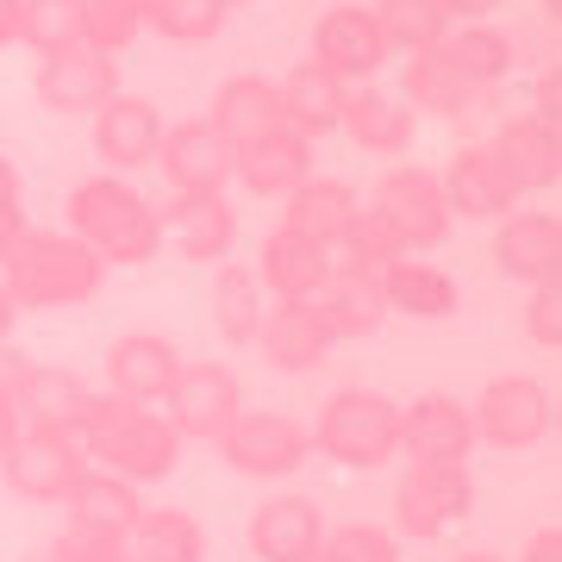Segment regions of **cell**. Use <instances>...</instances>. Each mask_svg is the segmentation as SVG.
Wrapping results in <instances>:
<instances>
[{"instance_id":"1","label":"cell","mask_w":562,"mask_h":562,"mask_svg":"<svg viewBox=\"0 0 562 562\" xmlns=\"http://www.w3.org/2000/svg\"><path fill=\"white\" fill-rule=\"evenodd\" d=\"M76 443L94 469L125 475L132 487H157L181 469V438L169 431V419L157 406H125L113 394H88Z\"/></svg>"},{"instance_id":"18","label":"cell","mask_w":562,"mask_h":562,"mask_svg":"<svg viewBox=\"0 0 562 562\" xmlns=\"http://www.w3.org/2000/svg\"><path fill=\"white\" fill-rule=\"evenodd\" d=\"M313 176V138H301L294 125H269L250 144H238V162H232V181L257 201H281L288 188H301Z\"/></svg>"},{"instance_id":"35","label":"cell","mask_w":562,"mask_h":562,"mask_svg":"<svg viewBox=\"0 0 562 562\" xmlns=\"http://www.w3.org/2000/svg\"><path fill=\"white\" fill-rule=\"evenodd\" d=\"M313 313H319L325 338L331 344H362L382 331V294H375V281H325L319 294H313Z\"/></svg>"},{"instance_id":"26","label":"cell","mask_w":562,"mask_h":562,"mask_svg":"<svg viewBox=\"0 0 562 562\" xmlns=\"http://www.w3.org/2000/svg\"><path fill=\"white\" fill-rule=\"evenodd\" d=\"M344 101H350V88H344L331 69H319L313 57L294 63V69L276 81V113H281V125H294V132H301V138H313V144H319L325 132H338Z\"/></svg>"},{"instance_id":"2","label":"cell","mask_w":562,"mask_h":562,"mask_svg":"<svg viewBox=\"0 0 562 562\" xmlns=\"http://www.w3.org/2000/svg\"><path fill=\"white\" fill-rule=\"evenodd\" d=\"M63 213H69V238H81L106 269H113V262L144 269V262L162 257V206L144 201L125 176L76 181L69 201H63Z\"/></svg>"},{"instance_id":"29","label":"cell","mask_w":562,"mask_h":562,"mask_svg":"<svg viewBox=\"0 0 562 562\" xmlns=\"http://www.w3.org/2000/svg\"><path fill=\"white\" fill-rule=\"evenodd\" d=\"M357 213H362L357 188H350L344 176H319V169H313L301 188H288V194H281V220L276 225H288V232H301V238L325 244V238H338Z\"/></svg>"},{"instance_id":"39","label":"cell","mask_w":562,"mask_h":562,"mask_svg":"<svg viewBox=\"0 0 562 562\" xmlns=\"http://www.w3.org/2000/svg\"><path fill=\"white\" fill-rule=\"evenodd\" d=\"M144 32H162L169 44H213L225 32V7L220 0H150Z\"/></svg>"},{"instance_id":"51","label":"cell","mask_w":562,"mask_h":562,"mask_svg":"<svg viewBox=\"0 0 562 562\" xmlns=\"http://www.w3.org/2000/svg\"><path fill=\"white\" fill-rule=\"evenodd\" d=\"M13 325H20V306L7 301V288H0V344H13Z\"/></svg>"},{"instance_id":"42","label":"cell","mask_w":562,"mask_h":562,"mask_svg":"<svg viewBox=\"0 0 562 562\" xmlns=\"http://www.w3.org/2000/svg\"><path fill=\"white\" fill-rule=\"evenodd\" d=\"M44 550H50V562H125L120 531H94V525H69V519H63V531Z\"/></svg>"},{"instance_id":"12","label":"cell","mask_w":562,"mask_h":562,"mask_svg":"<svg viewBox=\"0 0 562 562\" xmlns=\"http://www.w3.org/2000/svg\"><path fill=\"white\" fill-rule=\"evenodd\" d=\"M313 63L331 69L344 88H362V81L382 76V63H394V57H387L375 13L362 0H338V7H325L313 20Z\"/></svg>"},{"instance_id":"27","label":"cell","mask_w":562,"mask_h":562,"mask_svg":"<svg viewBox=\"0 0 562 562\" xmlns=\"http://www.w3.org/2000/svg\"><path fill=\"white\" fill-rule=\"evenodd\" d=\"M88 394H94V387L81 382L76 369L32 357V369H25L20 394H13V413H20V425H38V431H69V438H76Z\"/></svg>"},{"instance_id":"9","label":"cell","mask_w":562,"mask_h":562,"mask_svg":"<svg viewBox=\"0 0 562 562\" xmlns=\"http://www.w3.org/2000/svg\"><path fill=\"white\" fill-rule=\"evenodd\" d=\"M244 382L225 369V362H181L176 369V387L162 394V419L181 443H213L225 425L244 413Z\"/></svg>"},{"instance_id":"7","label":"cell","mask_w":562,"mask_h":562,"mask_svg":"<svg viewBox=\"0 0 562 562\" xmlns=\"http://www.w3.org/2000/svg\"><path fill=\"white\" fill-rule=\"evenodd\" d=\"M469 513H475L469 462H406V475L394 482V519H401L406 538H419V543H438Z\"/></svg>"},{"instance_id":"48","label":"cell","mask_w":562,"mask_h":562,"mask_svg":"<svg viewBox=\"0 0 562 562\" xmlns=\"http://www.w3.org/2000/svg\"><path fill=\"white\" fill-rule=\"evenodd\" d=\"M20 44V0H0V50Z\"/></svg>"},{"instance_id":"49","label":"cell","mask_w":562,"mask_h":562,"mask_svg":"<svg viewBox=\"0 0 562 562\" xmlns=\"http://www.w3.org/2000/svg\"><path fill=\"white\" fill-rule=\"evenodd\" d=\"M13 443H20V413L0 401V462H7V450H13Z\"/></svg>"},{"instance_id":"41","label":"cell","mask_w":562,"mask_h":562,"mask_svg":"<svg viewBox=\"0 0 562 562\" xmlns=\"http://www.w3.org/2000/svg\"><path fill=\"white\" fill-rule=\"evenodd\" d=\"M325 550L338 562H401V538L375 519H344L325 531Z\"/></svg>"},{"instance_id":"16","label":"cell","mask_w":562,"mask_h":562,"mask_svg":"<svg viewBox=\"0 0 562 562\" xmlns=\"http://www.w3.org/2000/svg\"><path fill=\"white\" fill-rule=\"evenodd\" d=\"M113 94H120V57H106L94 44H69V50L38 57V101L50 113H94Z\"/></svg>"},{"instance_id":"28","label":"cell","mask_w":562,"mask_h":562,"mask_svg":"<svg viewBox=\"0 0 562 562\" xmlns=\"http://www.w3.org/2000/svg\"><path fill=\"white\" fill-rule=\"evenodd\" d=\"M250 276L262 281L269 301H313L325 288V269H319V244L288 232V225H269V238L257 244V262Z\"/></svg>"},{"instance_id":"4","label":"cell","mask_w":562,"mask_h":562,"mask_svg":"<svg viewBox=\"0 0 562 562\" xmlns=\"http://www.w3.org/2000/svg\"><path fill=\"white\" fill-rule=\"evenodd\" d=\"M306 438L331 469L369 475L401 457V401H387L382 387H338V394H325Z\"/></svg>"},{"instance_id":"50","label":"cell","mask_w":562,"mask_h":562,"mask_svg":"<svg viewBox=\"0 0 562 562\" xmlns=\"http://www.w3.org/2000/svg\"><path fill=\"white\" fill-rule=\"evenodd\" d=\"M20 201V169H13V157H0V206Z\"/></svg>"},{"instance_id":"3","label":"cell","mask_w":562,"mask_h":562,"mask_svg":"<svg viewBox=\"0 0 562 562\" xmlns=\"http://www.w3.org/2000/svg\"><path fill=\"white\" fill-rule=\"evenodd\" d=\"M106 281V262L88 250L81 238L69 232H25L7 262H0V288L20 313H63V306H81L94 301Z\"/></svg>"},{"instance_id":"57","label":"cell","mask_w":562,"mask_h":562,"mask_svg":"<svg viewBox=\"0 0 562 562\" xmlns=\"http://www.w3.org/2000/svg\"><path fill=\"white\" fill-rule=\"evenodd\" d=\"M125 562H138V557H132V550H125Z\"/></svg>"},{"instance_id":"5","label":"cell","mask_w":562,"mask_h":562,"mask_svg":"<svg viewBox=\"0 0 562 562\" xmlns=\"http://www.w3.org/2000/svg\"><path fill=\"white\" fill-rule=\"evenodd\" d=\"M362 206L387 225V238L401 244L406 257H431L457 232L450 201H443V188H438V169H425V162H387Z\"/></svg>"},{"instance_id":"38","label":"cell","mask_w":562,"mask_h":562,"mask_svg":"<svg viewBox=\"0 0 562 562\" xmlns=\"http://www.w3.org/2000/svg\"><path fill=\"white\" fill-rule=\"evenodd\" d=\"M144 20H150V0H81V44L120 57L138 44Z\"/></svg>"},{"instance_id":"40","label":"cell","mask_w":562,"mask_h":562,"mask_svg":"<svg viewBox=\"0 0 562 562\" xmlns=\"http://www.w3.org/2000/svg\"><path fill=\"white\" fill-rule=\"evenodd\" d=\"M20 44L38 57L81 44V0H20Z\"/></svg>"},{"instance_id":"10","label":"cell","mask_w":562,"mask_h":562,"mask_svg":"<svg viewBox=\"0 0 562 562\" xmlns=\"http://www.w3.org/2000/svg\"><path fill=\"white\" fill-rule=\"evenodd\" d=\"M81 443L69 431H38V425H20V443L7 450L0 462V482L13 487V501H32V506H63L69 487L81 482Z\"/></svg>"},{"instance_id":"46","label":"cell","mask_w":562,"mask_h":562,"mask_svg":"<svg viewBox=\"0 0 562 562\" xmlns=\"http://www.w3.org/2000/svg\"><path fill=\"white\" fill-rule=\"evenodd\" d=\"M25 232H32V225H25V201H7L0 206V262H7V250H13Z\"/></svg>"},{"instance_id":"17","label":"cell","mask_w":562,"mask_h":562,"mask_svg":"<svg viewBox=\"0 0 562 562\" xmlns=\"http://www.w3.org/2000/svg\"><path fill=\"white\" fill-rule=\"evenodd\" d=\"M401 457L406 462H469L475 457V419L457 394H419L401 406Z\"/></svg>"},{"instance_id":"21","label":"cell","mask_w":562,"mask_h":562,"mask_svg":"<svg viewBox=\"0 0 562 562\" xmlns=\"http://www.w3.org/2000/svg\"><path fill=\"white\" fill-rule=\"evenodd\" d=\"M494 262H501V276L525 281V288L562 276V220L543 206H513L494 225Z\"/></svg>"},{"instance_id":"14","label":"cell","mask_w":562,"mask_h":562,"mask_svg":"<svg viewBox=\"0 0 562 562\" xmlns=\"http://www.w3.org/2000/svg\"><path fill=\"white\" fill-rule=\"evenodd\" d=\"M188 357H176V344L162 338V331H125V338L106 344V387L113 401L125 406H162V394L176 387V369Z\"/></svg>"},{"instance_id":"53","label":"cell","mask_w":562,"mask_h":562,"mask_svg":"<svg viewBox=\"0 0 562 562\" xmlns=\"http://www.w3.org/2000/svg\"><path fill=\"white\" fill-rule=\"evenodd\" d=\"M557 13H562V0H538V20H550V25H557Z\"/></svg>"},{"instance_id":"55","label":"cell","mask_w":562,"mask_h":562,"mask_svg":"<svg viewBox=\"0 0 562 562\" xmlns=\"http://www.w3.org/2000/svg\"><path fill=\"white\" fill-rule=\"evenodd\" d=\"M25 562H50V550H32V557H25Z\"/></svg>"},{"instance_id":"47","label":"cell","mask_w":562,"mask_h":562,"mask_svg":"<svg viewBox=\"0 0 562 562\" xmlns=\"http://www.w3.org/2000/svg\"><path fill=\"white\" fill-rule=\"evenodd\" d=\"M443 13H450V25H475V20H494L501 13V0H438Z\"/></svg>"},{"instance_id":"24","label":"cell","mask_w":562,"mask_h":562,"mask_svg":"<svg viewBox=\"0 0 562 562\" xmlns=\"http://www.w3.org/2000/svg\"><path fill=\"white\" fill-rule=\"evenodd\" d=\"M257 350H262L269 369H281V375H313V369L331 357V338H325L313 301H269Z\"/></svg>"},{"instance_id":"19","label":"cell","mask_w":562,"mask_h":562,"mask_svg":"<svg viewBox=\"0 0 562 562\" xmlns=\"http://www.w3.org/2000/svg\"><path fill=\"white\" fill-rule=\"evenodd\" d=\"M162 244H176L188 262H225L238 244V206L232 194H169L162 206Z\"/></svg>"},{"instance_id":"45","label":"cell","mask_w":562,"mask_h":562,"mask_svg":"<svg viewBox=\"0 0 562 562\" xmlns=\"http://www.w3.org/2000/svg\"><path fill=\"white\" fill-rule=\"evenodd\" d=\"M519 562H562V531H557V525H538V531L525 538Z\"/></svg>"},{"instance_id":"11","label":"cell","mask_w":562,"mask_h":562,"mask_svg":"<svg viewBox=\"0 0 562 562\" xmlns=\"http://www.w3.org/2000/svg\"><path fill=\"white\" fill-rule=\"evenodd\" d=\"M232 162H238V144L225 138L220 125L181 120V125H162V144H157L150 169L169 181V194H225Z\"/></svg>"},{"instance_id":"20","label":"cell","mask_w":562,"mask_h":562,"mask_svg":"<svg viewBox=\"0 0 562 562\" xmlns=\"http://www.w3.org/2000/svg\"><path fill=\"white\" fill-rule=\"evenodd\" d=\"M487 150L501 157L506 181L519 188V201L550 194V188H557V176H562V138H557V125L531 120V113H506L501 132L487 138Z\"/></svg>"},{"instance_id":"6","label":"cell","mask_w":562,"mask_h":562,"mask_svg":"<svg viewBox=\"0 0 562 562\" xmlns=\"http://www.w3.org/2000/svg\"><path fill=\"white\" fill-rule=\"evenodd\" d=\"M220 462L244 482H294L306 462H313V438H306L301 419H288V413H257V406H244L238 419L225 425L220 438H213Z\"/></svg>"},{"instance_id":"44","label":"cell","mask_w":562,"mask_h":562,"mask_svg":"<svg viewBox=\"0 0 562 562\" xmlns=\"http://www.w3.org/2000/svg\"><path fill=\"white\" fill-rule=\"evenodd\" d=\"M25 369H32V357H25V350H13V344H0V401H7V406H13V394H20Z\"/></svg>"},{"instance_id":"15","label":"cell","mask_w":562,"mask_h":562,"mask_svg":"<svg viewBox=\"0 0 562 562\" xmlns=\"http://www.w3.org/2000/svg\"><path fill=\"white\" fill-rule=\"evenodd\" d=\"M157 144H162V113L157 101H144V94H113V101L94 106V150H101L106 176H138L157 162Z\"/></svg>"},{"instance_id":"22","label":"cell","mask_w":562,"mask_h":562,"mask_svg":"<svg viewBox=\"0 0 562 562\" xmlns=\"http://www.w3.org/2000/svg\"><path fill=\"white\" fill-rule=\"evenodd\" d=\"M325 543V513L306 494H269L250 513V557L257 562H306Z\"/></svg>"},{"instance_id":"33","label":"cell","mask_w":562,"mask_h":562,"mask_svg":"<svg viewBox=\"0 0 562 562\" xmlns=\"http://www.w3.org/2000/svg\"><path fill=\"white\" fill-rule=\"evenodd\" d=\"M144 487H132L125 475H106V469H81V482L69 487V501H63V513H69V525H94V531H132L144 513Z\"/></svg>"},{"instance_id":"8","label":"cell","mask_w":562,"mask_h":562,"mask_svg":"<svg viewBox=\"0 0 562 562\" xmlns=\"http://www.w3.org/2000/svg\"><path fill=\"white\" fill-rule=\"evenodd\" d=\"M469 419H475V443H494V450H531V443L550 438V425H557V394L550 382L538 375H494L482 387V401L469 406Z\"/></svg>"},{"instance_id":"30","label":"cell","mask_w":562,"mask_h":562,"mask_svg":"<svg viewBox=\"0 0 562 562\" xmlns=\"http://www.w3.org/2000/svg\"><path fill=\"white\" fill-rule=\"evenodd\" d=\"M469 101H475V88L457 76V63L443 57V44H431V50H419V57L401 63V106L413 113V120H450L457 125L462 113H469Z\"/></svg>"},{"instance_id":"54","label":"cell","mask_w":562,"mask_h":562,"mask_svg":"<svg viewBox=\"0 0 562 562\" xmlns=\"http://www.w3.org/2000/svg\"><path fill=\"white\" fill-rule=\"evenodd\" d=\"M306 562H338V557H331V550H325V543H319V550H313V557H306Z\"/></svg>"},{"instance_id":"34","label":"cell","mask_w":562,"mask_h":562,"mask_svg":"<svg viewBox=\"0 0 562 562\" xmlns=\"http://www.w3.org/2000/svg\"><path fill=\"white\" fill-rule=\"evenodd\" d=\"M125 550L138 562H206V531L181 506H144L138 525L125 531Z\"/></svg>"},{"instance_id":"32","label":"cell","mask_w":562,"mask_h":562,"mask_svg":"<svg viewBox=\"0 0 562 562\" xmlns=\"http://www.w3.org/2000/svg\"><path fill=\"white\" fill-rule=\"evenodd\" d=\"M206 306H213V331H220L232 350L257 344L262 331V313H269V294L262 281L250 276V262H213V288H206Z\"/></svg>"},{"instance_id":"37","label":"cell","mask_w":562,"mask_h":562,"mask_svg":"<svg viewBox=\"0 0 562 562\" xmlns=\"http://www.w3.org/2000/svg\"><path fill=\"white\" fill-rule=\"evenodd\" d=\"M369 13L382 25L387 57H419V50L443 44V32H450V13H443L438 0H375Z\"/></svg>"},{"instance_id":"23","label":"cell","mask_w":562,"mask_h":562,"mask_svg":"<svg viewBox=\"0 0 562 562\" xmlns=\"http://www.w3.org/2000/svg\"><path fill=\"white\" fill-rule=\"evenodd\" d=\"M338 132L357 144L362 157L401 162L406 150H413V138H419V120L401 106V94H387V88H375V81H362V88H350V101H344Z\"/></svg>"},{"instance_id":"36","label":"cell","mask_w":562,"mask_h":562,"mask_svg":"<svg viewBox=\"0 0 562 562\" xmlns=\"http://www.w3.org/2000/svg\"><path fill=\"white\" fill-rule=\"evenodd\" d=\"M206 120L220 125L232 144H250L257 132L281 125V113H276V81H269V76H225Z\"/></svg>"},{"instance_id":"31","label":"cell","mask_w":562,"mask_h":562,"mask_svg":"<svg viewBox=\"0 0 562 562\" xmlns=\"http://www.w3.org/2000/svg\"><path fill=\"white\" fill-rule=\"evenodd\" d=\"M443 57L457 63V76L482 94V88L513 81V69H519V38H513L506 25H494V20L450 25V32H443Z\"/></svg>"},{"instance_id":"13","label":"cell","mask_w":562,"mask_h":562,"mask_svg":"<svg viewBox=\"0 0 562 562\" xmlns=\"http://www.w3.org/2000/svg\"><path fill=\"white\" fill-rule=\"evenodd\" d=\"M438 188L443 201H450V220H475V225H501L519 201V188L506 181L501 157L487 150V138L475 144H457V157L438 169Z\"/></svg>"},{"instance_id":"43","label":"cell","mask_w":562,"mask_h":562,"mask_svg":"<svg viewBox=\"0 0 562 562\" xmlns=\"http://www.w3.org/2000/svg\"><path fill=\"white\" fill-rule=\"evenodd\" d=\"M525 338L538 344V350H557L562 344V276L531 281V294H525Z\"/></svg>"},{"instance_id":"25","label":"cell","mask_w":562,"mask_h":562,"mask_svg":"<svg viewBox=\"0 0 562 562\" xmlns=\"http://www.w3.org/2000/svg\"><path fill=\"white\" fill-rule=\"evenodd\" d=\"M375 294H382V313H406V319H425V325L457 319L462 306V288L425 257H394L375 276Z\"/></svg>"},{"instance_id":"56","label":"cell","mask_w":562,"mask_h":562,"mask_svg":"<svg viewBox=\"0 0 562 562\" xmlns=\"http://www.w3.org/2000/svg\"><path fill=\"white\" fill-rule=\"evenodd\" d=\"M220 7H225V13H232V7H250V0H220Z\"/></svg>"},{"instance_id":"52","label":"cell","mask_w":562,"mask_h":562,"mask_svg":"<svg viewBox=\"0 0 562 562\" xmlns=\"http://www.w3.org/2000/svg\"><path fill=\"white\" fill-rule=\"evenodd\" d=\"M457 562H506V557H494V550H462Z\"/></svg>"}]
</instances>
